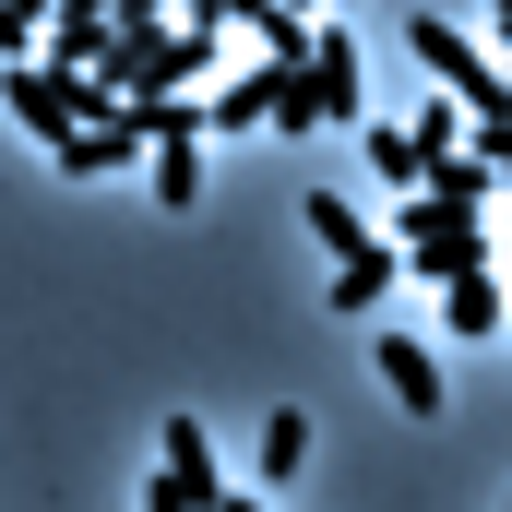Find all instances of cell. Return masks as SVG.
<instances>
[{
    "mask_svg": "<svg viewBox=\"0 0 512 512\" xmlns=\"http://www.w3.org/2000/svg\"><path fill=\"white\" fill-rule=\"evenodd\" d=\"M120 108V84L108 72H84V60H12V120H24V143H72L84 120H108Z\"/></svg>",
    "mask_w": 512,
    "mask_h": 512,
    "instance_id": "obj_1",
    "label": "cell"
},
{
    "mask_svg": "<svg viewBox=\"0 0 512 512\" xmlns=\"http://www.w3.org/2000/svg\"><path fill=\"white\" fill-rule=\"evenodd\" d=\"M215 72V24H179L167 36V12H143V24H120V48H108V84L120 96H167V84H203Z\"/></svg>",
    "mask_w": 512,
    "mask_h": 512,
    "instance_id": "obj_2",
    "label": "cell"
},
{
    "mask_svg": "<svg viewBox=\"0 0 512 512\" xmlns=\"http://www.w3.org/2000/svg\"><path fill=\"white\" fill-rule=\"evenodd\" d=\"M512 239H489L453 191H429L417 179V203H405V274H429V286H453V274H477V262H501Z\"/></svg>",
    "mask_w": 512,
    "mask_h": 512,
    "instance_id": "obj_3",
    "label": "cell"
},
{
    "mask_svg": "<svg viewBox=\"0 0 512 512\" xmlns=\"http://www.w3.org/2000/svg\"><path fill=\"white\" fill-rule=\"evenodd\" d=\"M310 239L334 251V310H346V322H358V310H382V286L405 274V251L370 239V227H358V203H334V191H310Z\"/></svg>",
    "mask_w": 512,
    "mask_h": 512,
    "instance_id": "obj_4",
    "label": "cell"
},
{
    "mask_svg": "<svg viewBox=\"0 0 512 512\" xmlns=\"http://www.w3.org/2000/svg\"><path fill=\"white\" fill-rule=\"evenodd\" d=\"M405 48H417V60H429V84H453L477 120H489V108H512V60H489L477 36H453L441 12H417V24H405Z\"/></svg>",
    "mask_w": 512,
    "mask_h": 512,
    "instance_id": "obj_5",
    "label": "cell"
},
{
    "mask_svg": "<svg viewBox=\"0 0 512 512\" xmlns=\"http://www.w3.org/2000/svg\"><path fill=\"white\" fill-rule=\"evenodd\" d=\"M143 512H227V477H215L203 417H167V453H155V477H143Z\"/></svg>",
    "mask_w": 512,
    "mask_h": 512,
    "instance_id": "obj_6",
    "label": "cell"
},
{
    "mask_svg": "<svg viewBox=\"0 0 512 512\" xmlns=\"http://www.w3.org/2000/svg\"><path fill=\"white\" fill-rule=\"evenodd\" d=\"M310 84H322V120H334V131L370 120V96H358V36H346V24H322V36H310Z\"/></svg>",
    "mask_w": 512,
    "mask_h": 512,
    "instance_id": "obj_7",
    "label": "cell"
},
{
    "mask_svg": "<svg viewBox=\"0 0 512 512\" xmlns=\"http://www.w3.org/2000/svg\"><path fill=\"white\" fill-rule=\"evenodd\" d=\"M382 393L405 417H441V358H429V334H382Z\"/></svg>",
    "mask_w": 512,
    "mask_h": 512,
    "instance_id": "obj_8",
    "label": "cell"
},
{
    "mask_svg": "<svg viewBox=\"0 0 512 512\" xmlns=\"http://www.w3.org/2000/svg\"><path fill=\"white\" fill-rule=\"evenodd\" d=\"M143 167H155V203H167V215H191V203H203V131H167Z\"/></svg>",
    "mask_w": 512,
    "mask_h": 512,
    "instance_id": "obj_9",
    "label": "cell"
},
{
    "mask_svg": "<svg viewBox=\"0 0 512 512\" xmlns=\"http://www.w3.org/2000/svg\"><path fill=\"white\" fill-rule=\"evenodd\" d=\"M441 322H453L465 346H489V334H501V274H489V262L453 274V286H441Z\"/></svg>",
    "mask_w": 512,
    "mask_h": 512,
    "instance_id": "obj_10",
    "label": "cell"
},
{
    "mask_svg": "<svg viewBox=\"0 0 512 512\" xmlns=\"http://www.w3.org/2000/svg\"><path fill=\"white\" fill-rule=\"evenodd\" d=\"M358 155L382 167L393 191H417V179H429V155H417V120H358Z\"/></svg>",
    "mask_w": 512,
    "mask_h": 512,
    "instance_id": "obj_11",
    "label": "cell"
},
{
    "mask_svg": "<svg viewBox=\"0 0 512 512\" xmlns=\"http://www.w3.org/2000/svg\"><path fill=\"white\" fill-rule=\"evenodd\" d=\"M203 108H215V131H262V120H274V72H239V84H215Z\"/></svg>",
    "mask_w": 512,
    "mask_h": 512,
    "instance_id": "obj_12",
    "label": "cell"
},
{
    "mask_svg": "<svg viewBox=\"0 0 512 512\" xmlns=\"http://www.w3.org/2000/svg\"><path fill=\"white\" fill-rule=\"evenodd\" d=\"M298 465H310V417H298V405H274V417H262V477L286 489Z\"/></svg>",
    "mask_w": 512,
    "mask_h": 512,
    "instance_id": "obj_13",
    "label": "cell"
},
{
    "mask_svg": "<svg viewBox=\"0 0 512 512\" xmlns=\"http://www.w3.org/2000/svg\"><path fill=\"white\" fill-rule=\"evenodd\" d=\"M48 24H60V0H0V48H12V60H36Z\"/></svg>",
    "mask_w": 512,
    "mask_h": 512,
    "instance_id": "obj_14",
    "label": "cell"
},
{
    "mask_svg": "<svg viewBox=\"0 0 512 512\" xmlns=\"http://www.w3.org/2000/svg\"><path fill=\"white\" fill-rule=\"evenodd\" d=\"M179 24H215V36H227V24H239V0H179Z\"/></svg>",
    "mask_w": 512,
    "mask_h": 512,
    "instance_id": "obj_15",
    "label": "cell"
},
{
    "mask_svg": "<svg viewBox=\"0 0 512 512\" xmlns=\"http://www.w3.org/2000/svg\"><path fill=\"white\" fill-rule=\"evenodd\" d=\"M489 36H501V48H512V0H489Z\"/></svg>",
    "mask_w": 512,
    "mask_h": 512,
    "instance_id": "obj_16",
    "label": "cell"
},
{
    "mask_svg": "<svg viewBox=\"0 0 512 512\" xmlns=\"http://www.w3.org/2000/svg\"><path fill=\"white\" fill-rule=\"evenodd\" d=\"M310 12H358V0H310Z\"/></svg>",
    "mask_w": 512,
    "mask_h": 512,
    "instance_id": "obj_17",
    "label": "cell"
}]
</instances>
